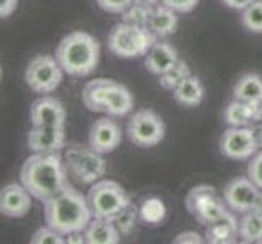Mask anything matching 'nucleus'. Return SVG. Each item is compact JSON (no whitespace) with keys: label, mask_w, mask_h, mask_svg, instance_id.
<instances>
[{"label":"nucleus","mask_w":262,"mask_h":244,"mask_svg":"<svg viewBox=\"0 0 262 244\" xmlns=\"http://www.w3.org/2000/svg\"><path fill=\"white\" fill-rule=\"evenodd\" d=\"M99 42L90 33L72 31L60 39L56 49V59L62 70L70 77L92 75L99 62Z\"/></svg>","instance_id":"obj_3"},{"label":"nucleus","mask_w":262,"mask_h":244,"mask_svg":"<svg viewBox=\"0 0 262 244\" xmlns=\"http://www.w3.org/2000/svg\"><path fill=\"white\" fill-rule=\"evenodd\" d=\"M165 122L151 109L135 111L127 122V137L135 147L150 148L155 147L165 137Z\"/></svg>","instance_id":"obj_10"},{"label":"nucleus","mask_w":262,"mask_h":244,"mask_svg":"<svg viewBox=\"0 0 262 244\" xmlns=\"http://www.w3.org/2000/svg\"><path fill=\"white\" fill-rule=\"evenodd\" d=\"M121 140H122L121 127L111 117H101L90 129L88 145L98 153H101V155L114 151L121 145Z\"/></svg>","instance_id":"obj_13"},{"label":"nucleus","mask_w":262,"mask_h":244,"mask_svg":"<svg viewBox=\"0 0 262 244\" xmlns=\"http://www.w3.org/2000/svg\"><path fill=\"white\" fill-rule=\"evenodd\" d=\"M137 2H143V4H148V5H158L160 0H137Z\"/></svg>","instance_id":"obj_40"},{"label":"nucleus","mask_w":262,"mask_h":244,"mask_svg":"<svg viewBox=\"0 0 262 244\" xmlns=\"http://www.w3.org/2000/svg\"><path fill=\"white\" fill-rule=\"evenodd\" d=\"M248 178L262 191V150L249 160Z\"/></svg>","instance_id":"obj_32"},{"label":"nucleus","mask_w":262,"mask_h":244,"mask_svg":"<svg viewBox=\"0 0 262 244\" xmlns=\"http://www.w3.org/2000/svg\"><path fill=\"white\" fill-rule=\"evenodd\" d=\"M66 72L62 70L56 56L39 54L33 57L25 69V81L31 92L38 95H51L59 88Z\"/></svg>","instance_id":"obj_8"},{"label":"nucleus","mask_w":262,"mask_h":244,"mask_svg":"<svg viewBox=\"0 0 262 244\" xmlns=\"http://www.w3.org/2000/svg\"><path fill=\"white\" fill-rule=\"evenodd\" d=\"M157 41V34L147 26L121 21L114 25L107 34V49L121 59H139L145 57Z\"/></svg>","instance_id":"obj_5"},{"label":"nucleus","mask_w":262,"mask_h":244,"mask_svg":"<svg viewBox=\"0 0 262 244\" xmlns=\"http://www.w3.org/2000/svg\"><path fill=\"white\" fill-rule=\"evenodd\" d=\"M30 121L33 125H49V127H64L66 109L57 98L42 95L30 107Z\"/></svg>","instance_id":"obj_14"},{"label":"nucleus","mask_w":262,"mask_h":244,"mask_svg":"<svg viewBox=\"0 0 262 244\" xmlns=\"http://www.w3.org/2000/svg\"><path fill=\"white\" fill-rule=\"evenodd\" d=\"M139 216H140V212L137 210V207L132 205V202H130L125 209H122L119 213H117L111 221L116 225V228L119 230L122 236H127V234H130L132 230L135 228V225H137Z\"/></svg>","instance_id":"obj_29"},{"label":"nucleus","mask_w":262,"mask_h":244,"mask_svg":"<svg viewBox=\"0 0 262 244\" xmlns=\"http://www.w3.org/2000/svg\"><path fill=\"white\" fill-rule=\"evenodd\" d=\"M18 7V0H0V16L8 18Z\"/></svg>","instance_id":"obj_35"},{"label":"nucleus","mask_w":262,"mask_h":244,"mask_svg":"<svg viewBox=\"0 0 262 244\" xmlns=\"http://www.w3.org/2000/svg\"><path fill=\"white\" fill-rule=\"evenodd\" d=\"M139 212H140L142 221H145L147 225L155 227V225H160L161 221L165 220V216H166V205L163 204L161 198L150 197V198H147V201L140 205Z\"/></svg>","instance_id":"obj_25"},{"label":"nucleus","mask_w":262,"mask_h":244,"mask_svg":"<svg viewBox=\"0 0 262 244\" xmlns=\"http://www.w3.org/2000/svg\"><path fill=\"white\" fill-rule=\"evenodd\" d=\"M64 157L69 173L83 184H95L106 173V160L90 145L85 147L74 143L66 150Z\"/></svg>","instance_id":"obj_7"},{"label":"nucleus","mask_w":262,"mask_h":244,"mask_svg":"<svg viewBox=\"0 0 262 244\" xmlns=\"http://www.w3.org/2000/svg\"><path fill=\"white\" fill-rule=\"evenodd\" d=\"M153 8H155V5H148V4L134 0V4L122 13V21L137 25V26H147L148 28L150 18L153 15Z\"/></svg>","instance_id":"obj_26"},{"label":"nucleus","mask_w":262,"mask_h":244,"mask_svg":"<svg viewBox=\"0 0 262 244\" xmlns=\"http://www.w3.org/2000/svg\"><path fill=\"white\" fill-rule=\"evenodd\" d=\"M179 60L176 48L171 46L169 42H155L147 52V56L143 57V64L145 69L151 75H161L165 74L168 69L173 67Z\"/></svg>","instance_id":"obj_17"},{"label":"nucleus","mask_w":262,"mask_h":244,"mask_svg":"<svg viewBox=\"0 0 262 244\" xmlns=\"http://www.w3.org/2000/svg\"><path fill=\"white\" fill-rule=\"evenodd\" d=\"M85 236L88 244H117L122 234L111 220L93 218L85 230Z\"/></svg>","instance_id":"obj_20"},{"label":"nucleus","mask_w":262,"mask_h":244,"mask_svg":"<svg viewBox=\"0 0 262 244\" xmlns=\"http://www.w3.org/2000/svg\"><path fill=\"white\" fill-rule=\"evenodd\" d=\"M260 189L248 176L234 178L225 186L223 201L233 213H246L254 209Z\"/></svg>","instance_id":"obj_12"},{"label":"nucleus","mask_w":262,"mask_h":244,"mask_svg":"<svg viewBox=\"0 0 262 244\" xmlns=\"http://www.w3.org/2000/svg\"><path fill=\"white\" fill-rule=\"evenodd\" d=\"M249 127H251L252 134H254V137H256V140H257L259 148H262V121L254 122L252 125H249Z\"/></svg>","instance_id":"obj_38"},{"label":"nucleus","mask_w":262,"mask_h":244,"mask_svg":"<svg viewBox=\"0 0 262 244\" xmlns=\"http://www.w3.org/2000/svg\"><path fill=\"white\" fill-rule=\"evenodd\" d=\"M96 4L106 13L122 15L134 4V0H96Z\"/></svg>","instance_id":"obj_31"},{"label":"nucleus","mask_w":262,"mask_h":244,"mask_svg":"<svg viewBox=\"0 0 262 244\" xmlns=\"http://www.w3.org/2000/svg\"><path fill=\"white\" fill-rule=\"evenodd\" d=\"M161 4L169 7L176 13H189L199 5V0H161Z\"/></svg>","instance_id":"obj_33"},{"label":"nucleus","mask_w":262,"mask_h":244,"mask_svg":"<svg viewBox=\"0 0 262 244\" xmlns=\"http://www.w3.org/2000/svg\"><path fill=\"white\" fill-rule=\"evenodd\" d=\"M88 205L92 209L93 218H106L113 220L122 209L130 204V197L125 189L111 179L96 181L90 187L86 194Z\"/></svg>","instance_id":"obj_6"},{"label":"nucleus","mask_w":262,"mask_h":244,"mask_svg":"<svg viewBox=\"0 0 262 244\" xmlns=\"http://www.w3.org/2000/svg\"><path fill=\"white\" fill-rule=\"evenodd\" d=\"M186 209L201 225H210L228 213V205L216 195L212 186L201 184L191 189L186 197Z\"/></svg>","instance_id":"obj_9"},{"label":"nucleus","mask_w":262,"mask_h":244,"mask_svg":"<svg viewBox=\"0 0 262 244\" xmlns=\"http://www.w3.org/2000/svg\"><path fill=\"white\" fill-rule=\"evenodd\" d=\"M83 106L92 113H106L111 117L127 116L134 109V98L127 86L113 78H95L82 92Z\"/></svg>","instance_id":"obj_4"},{"label":"nucleus","mask_w":262,"mask_h":244,"mask_svg":"<svg viewBox=\"0 0 262 244\" xmlns=\"http://www.w3.org/2000/svg\"><path fill=\"white\" fill-rule=\"evenodd\" d=\"M222 2L225 4V7L231 8V10H245L246 7H249L254 0H222Z\"/></svg>","instance_id":"obj_36"},{"label":"nucleus","mask_w":262,"mask_h":244,"mask_svg":"<svg viewBox=\"0 0 262 244\" xmlns=\"http://www.w3.org/2000/svg\"><path fill=\"white\" fill-rule=\"evenodd\" d=\"M67 171L60 153H33L23 163L20 181L33 198L46 202L69 186Z\"/></svg>","instance_id":"obj_1"},{"label":"nucleus","mask_w":262,"mask_h":244,"mask_svg":"<svg viewBox=\"0 0 262 244\" xmlns=\"http://www.w3.org/2000/svg\"><path fill=\"white\" fill-rule=\"evenodd\" d=\"M66 242H67V244H83V242H86L85 231H74V233H69L67 236H66Z\"/></svg>","instance_id":"obj_37"},{"label":"nucleus","mask_w":262,"mask_h":244,"mask_svg":"<svg viewBox=\"0 0 262 244\" xmlns=\"http://www.w3.org/2000/svg\"><path fill=\"white\" fill-rule=\"evenodd\" d=\"M31 244H64L66 242V234L59 233L51 227H42L33 233L30 239Z\"/></svg>","instance_id":"obj_30"},{"label":"nucleus","mask_w":262,"mask_h":244,"mask_svg":"<svg viewBox=\"0 0 262 244\" xmlns=\"http://www.w3.org/2000/svg\"><path fill=\"white\" fill-rule=\"evenodd\" d=\"M42 204L46 225L66 236L74 231H85L93 220L86 195L72 186H67L62 192Z\"/></svg>","instance_id":"obj_2"},{"label":"nucleus","mask_w":262,"mask_h":244,"mask_svg":"<svg viewBox=\"0 0 262 244\" xmlns=\"http://www.w3.org/2000/svg\"><path fill=\"white\" fill-rule=\"evenodd\" d=\"M238 238L245 242H262V216L252 210L243 213L238 221Z\"/></svg>","instance_id":"obj_24"},{"label":"nucleus","mask_w":262,"mask_h":244,"mask_svg":"<svg viewBox=\"0 0 262 244\" xmlns=\"http://www.w3.org/2000/svg\"><path fill=\"white\" fill-rule=\"evenodd\" d=\"M26 142L33 153H60L66 147V132L64 127L33 125Z\"/></svg>","instance_id":"obj_15"},{"label":"nucleus","mask_w":262,"mask_h":244,"mask_svg":"<svg viewBox=\"0 0 262 244\" xmlns=\"http://www.w3.org/2000/svg\"><path fill=\"white\" fill-rule=\"evenodd\" d=\"M189 75H191V69H189V65L184 60L179 59L173 67L168 69L165 74L160 75V85L165 90H168V92H173L181 81Z\"/></svg>","instance_id":"obj_27"},{"label":"nucleus","mask_w":262,"mask_h":244,"mask_svg":"<svg viewBox=\"0 0 262 244\" xmlns=\"http://www.w3.org/2000/svg\"><path fill=\"white\" fill-rule=\"evenodd\" d=\"M205 241L210 244H230L236 242L238 238V220L228 212L216 221L205 227Z\"/></svg>","instance_id":"obj_18"},{"label":"nucleus","mask_w":262,"mask_h":244,"mask_svg":"<svg viewBox=\"0 0 262 244\" xmlns=\"http://www.w3.org/2000/svg\"><path fill=\"white\" fill-rule=\"evenodd\" d=\"M220 153L230 160H249L257 153L259 145L251 127H230L220 137Z\"/></svg>","instance_id":"obj_11"},{"label":"nucleus","mask_w":262,"mask_h":244,"mask_svg":"<svg viewBox=\"0 0 262 244\" xmlns=\"http://www.w3.org/2000/svg\"><path fill=\"white\" fill-rule=\"evenodd\" d=\"M178 13L174 10H171L169 7L158 4L153 8V15L150 18L148 28L151 33L157 34V38H168L178 30Z\"/></svg>","instance_id":"obj_21"},{"label":"nucleus","mask_w":262,"mask_h":244,"mask_svg":"<svg viewBox=\"0 0 262 244\" xmlns=\"http://www.w3.org/2000/svg\"><path fill=\"white\" fill-rule=\"evenodd\" d=\"M233 98L245 103H262V77L245 74L233 86Z\"/></svg>","instance_id":"obj_22"},{"label":"nucleus","mask_w":262,"mask_h":244,"mask_svg":"<svg viewBox=\"0 0 262 244\" xmlns=\"http://www.w3.org/2000/svg\"><path fill=\"white\" fill-rule=\"evenodd\" d=\"M205 90L199 77L189 75L173 90L174 101L184 107H195L204 101Z\"/></svg>","instance_id":"obj_19"},{"label":"nucleus","mask_w":262,"mask_h":244,"mask_svg":"<svg viewBox=\"0 0 262 244\" xmlns=\"http://www.w3.org/2000/svg\"><path fill=\"white\" fill-rule=\"evenodd\" d=\"M31 197L23 184H7L0 191V212L10 218H21L31 209Z\"/></svg>","instance_id":"obj_16"},{"label":"nucleus","mask_w":262,"mask_h":244,"mask_svg":"<svg viewBox=\"0 0 262 244\" xmlns=\"http://www.w3.org/2000/svg\"><path fill=\"white\" fill-rule=\"evenodd\" d=\"M243 26L254 34H262V0H254L249 7L243 10Z\"/></svg>","instance_id":"obj_28"},{"label":"nucleus","mask_w":262,"mask_h":244,"mask_svg":"<svg viewBox=\"0 0 262 244\" xmlns=\"http://www.w3.org/2000/svg\"><path fill=\"white\" fill-rule=\"evenodd\" d=\"M223 119L230 127H249V125L254 124V116H252L251 104L234 98L225 107Z\"/></svg>","instance_id":"obj_23"},{"label":"nucleus","mask_w":262,"mask_h":244,"mask_svg":"<svg viewBox=\"0 0 262 244\" xmlns=\"http://www.w3.org/2000/svg\"><path fill=\"white\" fill-rule=\"evenodd\" d=\"M174 244H187V242H192V244H201L204 242L202 236L195 231H184V233H179L178 236L173 239Z\"/></svg>","instance_id":"obj_34"},{"label":"nucleus","mask_w":262,"mask_h":244,"mask_svg":"<svg viewBox=\"0 0 262 244\" xmlns=\"http://www.w3.org/2000/svg\"><path fill=\"white\" fill-rule=\"evenodd\" d=\"M252 212H256L257 215L262 216V191L257 197V201H256V205H254V209H252Z\"/></svg>","instance_id":"obj_39"}]
</instances>
